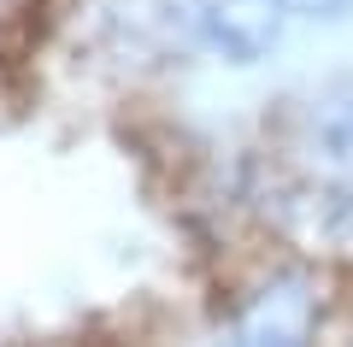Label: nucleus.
<instances>
[{"instance_id": "nucleus-3", "label": "nucleus", "mask_w": 353, "mask_h": 347, "mask_svg": "<svg viewBox=\"0 0 353 347\" xmlns=\"http://www.w3.org/2000/svg\"><path fill=\"white\" fill-rule=\"evenodd\" d=\"M301 341H306V300L289 288V295L259 300V312L241 324L230 347H301Z\"/></svg>"}, {"instance_id": "nucleus-4", "label": "nucleus", "mask_w": 353, "mask_h": 347, "mask_svg": "<svg viewBox=\"0 0 353 347\" xmlns=\"http://www.w3.org/2000/svg\"><path fill=\"white\" fill-rule=\"evenodd\" d=\"M277 12H301V18H341L353 12V0H271Z\"/></svg>"}, {"instance_id": "nucleus-2", "label": "nucleus", "mask_w": 353, "mask_h": 347, "mask_svg": "<svg viewBox=\"0 0 353 347\" xmlns=\"http://www.w3.org/2000/svg\"><path fill=\"white\" fill-rule=\"evenodd\" d=\"M301 153L324 177L353 183V88L318 95L312 106L301 112Z\"/></svg>"}, {"instance_id": "nucleus-1", "label": "nucleus", "mask_w": 353, "mask_h": 347, "mask_svg": "<svg viewBox=\"0 0 353 347\" xmlns=\"http://www.w3.org/2000/svg\"><path fill=\"white\" fill-rule=\"evenodd\" d=\"M183 24L194 41L218 48L224 59L253 65L277 41V6L271 0H183Z\"/></svg>"}]
</instances>
